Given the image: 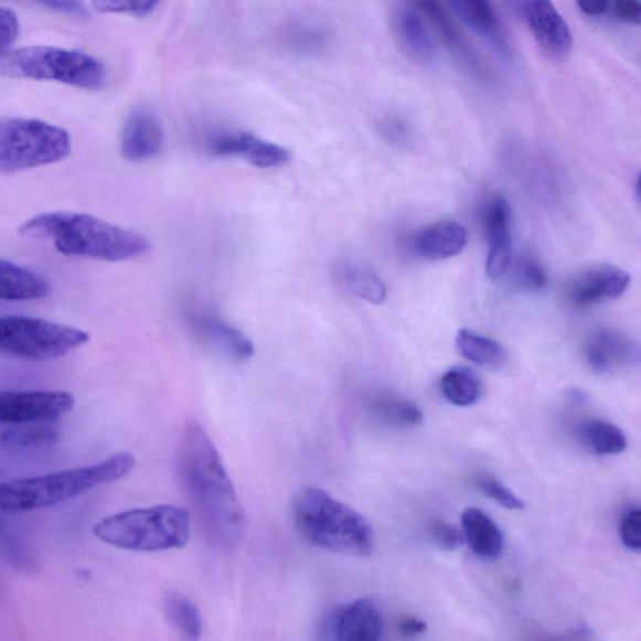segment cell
<instances>
[{
  "instance_id": "obj_1",
  "label": "cell",
  "mask_w": 641,
  "mask_h": 641,
  "mask_svg": "<svg viewBox=\"0 0 641 641\" xmlns=\"http://www.w3.org/2000/svg\"><path fill=\"white\" fill-rule=\"evenodd\" d=\"M178 470L209 543L223 552L237 549L247 528L245 509L215 444L197 421L183 427Z\"/></svg>"
},
{
  "instance_id": "obj_2",
  "label": "cell",
  "mask_w": 641,
  "mask_h": 641,
  "mask_svg": "<svg viewBox=\"0 0 641 641\" xmlns=\"http://www.w3.org/2000/svg\"><path fill=\"white\" fill-rule=\"evenodd\" d=\"M20 234L52 241L58 253L118 263L150 250L148 239L137 232L111 225L87 213L46 212L28 220Z\"/></svg>"
},
{
  "instance_id": "obj_3",
  "label": "cell",
  "mask_w": 641,
  "mask_h": 641,
  "mask_svg": "<svg viewBox=\"0 0 641 641\" xmlns=\"http://www.w3.org/2000/svg\"><path fill=\"white\" fill-rule=\"evenodd\" d=\"M292 515L305 541L322 551L356 557H367L375 551V535L367 520L320 488L297 492Z\"/></svg>"
},
{
  "instance_id": "obj_4",
  "label": "cell",
  "mask_w": 641,
  "mask_h": 641,
  "mask_svg": "<svg viewBox=\"0 0 641 641\" xmlns=\"http://www.w3.org/2000/svg\"><path fill=\"white\" fill-rule=\"evenodd\" d=\"M136 467L132 453L120 452L93 467L20 479L0 485V509L26 513L64 503L99 485L128 476Z\"/></svg>"
},
{
  "instance_id": "obj_5",
  "label": "cell",
  "mask_w": 641,
  "mask_h": 641,
  "mask_svg": "<svg viewBox=\"0 0 641 641\" xmlns=\"http://www.w3.org/2000/svg\"><path fill=\"white\" fill-rule=\"evenodd\" d=\"M93 534L102 543L128 552L182 549L190 542L191 516L173 505L133 509L102 520Z\"/></svg>"
},
{
  "instance_id": "obj_6",
  "label": "cell",
  "mask_w": 641,
  "mask_h": 641,
  "mask_svg": "<svg viewBox=\"0 0 641 641\" xmlns=\"http://www.w3.org/2000/svg\"><path fill=\"white\" fill-rule=\"evenodd\" d=\"M0 74L7 77L53 81L63 85L98 90L105 87L107 70L93 55L57 46L32 45L0 58Z\"/></svg>"
},
{
  "instance_id": "obj_7",
  "label": "cell",
  "mask_w": 641,
  "mask_h": 641,
  "mask_svg": "<svg viewBox=\"0 0 641 641\" xmlns=\"http://www.w3.org/2000/svg\"><path fill=\"white\" fill-rule=\"evenodd\" d=\"M72 138L66 129L34 118L0 120V173H13L66 160Z\"/></svg>"
},
{
  "instance_id": "obj_8",
  "label": "cell",
  "mask_w": 641,
  "mask_h": 641,
  "mask_svg": "<svg viewBox=\"0 0 641 641\" xmlns=\"http://www.w3.org/2000/svg\"><path fill=\"white\" fill-rule=\"evenodd\" d=\"M89 334L43 319L7 316L0 319V354L26 360L62 357L89 341Z\"/></svg>"
},
{
  "instance_id": "obj_9",
  "label": "cell",
  "mask_w": 641,
  "mask_h": 641,
  "mask_svg": "<svg viewBox=\"0 0 641 641\" xmlns=\"http://www.w3.org/2000/svg\"><path fill=\"white\" fill-rule=\"evenodd\" d=\"M204 146L213 157L243 158L263 170L281 169L291 161V153L287 148L238 129H217L207 135Z\"/></svg>"
},
{
  "instance_id": "obj_10",
  "label": "cell",
  "mask_w": 641,
  "mask_h": 641,
  "mask_svg": "<svg viewBox=\"0 0 641 641\" xmlns=\"http://www.w3.org/2000/svg\"><path fill=\"white\" fill-rule=\"evenodd\" d=\"M74 397L63 392L0 393V424L18 425L60 419L73 410Z\"/></svg>"
},
{
  "instance_id": "obj_11",
  "label": "cell",
  "mask_w": 641,
  "mask_h": 641,
  "mask_svg": "<svg viewBox=\"0 0 641 641\" xmlns=\"http://www.w3.org/2000/svg\"><path fill=\"white\" fill-rule=\"evenodd\" d=\"M189 328L202 345L236 364H244L255 355L253 341L216 313L192 311L189 314Z\"/></svg>"
},
{
  "instance_id": "obj_12",
  "label": "cell",
  "mask_w": 641,
  "mask_h": 641,
  "mask_svg": "<svg viewBox=\"0 0 641 641\" xmlns=\"http://www.w3.org/2000/svg\"><path fill=\"white\" fill-rule=\"evenodd\" d=\"M383 616L376 603L359 599L330 612L321 628V641H378Z\"/></svg>"
},
{
  "instance_id": "obj_13",
  "label": "cell",
  "mask_w": 641,
  "mask_h": 641,
  "mask_svg": "<svg viewBox=\"0 0 641 641\" xmlns=\"http://www.w3.org/2000/svg\"><path fill=\"white\" fill-rule=\"evenodd\" d=\"M417 11L423 13L430 21L436 34L440 36L446 46L459 60L464 68L479 79L487 81L490 77L487 64L480 58L479 53L473 49L467 34L453 20L448 9L434 0L417 3Z\"/></svg>"
},
{
  "instance_id": "obj_14",
  "label": "cell",
  "mask_w": 641,
  "mask_h": 641,
  "mask_svg": "<svg viewBox=\"0 0 641 641\" xmlns=\"http://www.w3.org/2000/svg\"><path fill=\"white\" fill-rule=\"evenodd\" d=\"M630 285V275L624 269L601 265L576 276L568 287V297L578 308H590L603 301L619 299Z\"/></svg>"
},
{
  "instance_id": "obj_15",
  "label": "cell",
  "mask_w": 641,
  "mask_h": 641,
  "mask_svg": "<svg viewBox=\"0 0 641 641\" xmlns=\"http://www.w3.org/2000/svg\"><path fill=\"white\" fill-rule=\"evenodd\" d=\"M164 142L161 119L147 107H138L126 119L120 152L128 161L143 162L161 153Z\"/></svg>"
},
{
  "instance_id": "obj_16",
  "label": "cell",
  "mask_w": 641,
  "mask_h": 641,
  "mask_svg": "<svg viewBox=\"0 0 641 641\" xmlns=\"http://www.w3.org/2000/svg\"><path fill=\"white\" fill-rule=\"evenodd\" d=\"M481 221L488 238L487 275L498 280L508 271L511 259V209L500 196L491 197L481 211Z\"/></svg>"
},
{
  "instance_id": "obj_17",
  "label": "cell",
  "mask_w": 641,
  "mask_h": 641,
  "mask_svg": "<svg viewBox=\"0 0 641 641\" xmlns=\"http://www.w3.org/2000/svg\"><path fill=\"white\" fill-rule=\"evenodd\" d=\"M584 355L598 374H615L639 361V348L630 338L616 330L592 333L585 343Z\"/></svg>"
},
{
  "instance_id": "obj_18",
  "label": "cell",
  "mask_w": 641,
  "mask_h": 641,
  "mask_svg": "<svg viewBox=\"0 0 641 641\" xmlns=\"http://www.w3.org/2000/svg\"><path fill=\"white\" fill-rule=\"evenodd\" d=\"M449 7L472 32L488 43L500 58L513 61L514 52L511 49L506 30L491 3L485 0H455Z\"/></svg>"
},
{
  "instance_id": "obj_19",
  "label": "cell",
  "mask_w": 641,
  "mask_h": 641,
  "mask_svg": "<svg viewBox=\"0 0 641 641\" xmlns=\"http://www.w3.org/2000/svg\"><path fill=\"white\" fill-rule=\"evenodd\" d=\"M523 14L535 40L542 49L554 55L564 57L573 46V34L568 23L551 2H528L523 6Z\"/></svg>"
},
{
  "instance_id": "obj_20",
  "label": "cell",
  "mask_w": 641,
  "mask_h": 641,
  "mask_svg": "<svg viewBox=\"0 0 641 641\" xmlns=\"http://www.w3.org/2000/svg\"><path fill=\"white\" fill-rule=\"evenodd\" d=\"M392 22L399 49L408 58L430 64L438 57V45L417 9L408 7L397 9Z\"/></svg>"
},
{
  "instance_id": "obj_21",
  "label": "cell",
  "mask_w": 641,
  "mask_h": 641,
  "mask_svg": "<svg viewBox=\"0 0 641 641\" xmlns=\"http://www.w3.org/2000/svg\"><path fill=\"white\" fill-rule=\"evenodd\" d=\"M468 241V229L461 223L446 220L420 231L414 239V249L429 261H441L461 254Z\"/></svg>"
},
{
  "instance_id": "obj_22",
  "label": "cell",
  "mask_w": 641,
  "mask_h": 641,
  "mask_svg": "<svg viewBox=\"0 0 641 641\" xmlns=\"http://www.w3.org/2000/svg\"><path fill=\"white\" fill-rule=\"evenodd\" d=\"M462 535L470 549L482 559L495 560L504 549V535L485 511L469 508L461 516Z\"/></svg>"
},
{
  "instance_id": "obj_23",
  "label": "cell",
  "mask_w": 641,
  "mask_h": 641,
  "mask_svg": "<svg viewBox=\"0 0 641 641\" xmlns=\"http://www.w3.org/2000/svg\"><path fill=\"white\" fill-rule=\"evenodd\" d=\"M49 293L50 286L39 274L0 259V300L32 301Z\"/></svg>"
},
{
  "instance_id": "obj_24",
  "label": "cell",
  "mask_w": 641,
  "mask_h": 641,
  "mask_svg": "<svg viewBox=\"0 0 641 641\" xmlns=\"http://www.w3.org/2000/svg\"><path fill=\"white\" fill-rule=\"evenodd\" d=\"M162 606L167 621L183 641H200L203 633L202 617L191 599L181 592H169Z\"/></svg>"
},
{
  "instance_id": "obj_25",
  "label": "cell",
  "mask_w": 641,
  "mask_h": 641,
  "mask_svg": "<svg viewBox=\"0 0 641 641\" xmlns=\"http://www.w3.org/2000/svg\"><path fill=\"white\" fill-rule=\"evenodd\" d=\"M457 349L462 357L480 367L499 370L506 364V351L498 341L469 329L459 331Z\"/></svg>"
},
{
  "instance_id": "obj_26",
  "label": "cell",
  "mask_w": 641,
  "mask_h": 641,
  "mask_svg": "<svg viewBox=\"0 0 641 641\" xmlns=\"http://www.w3.org/2000/svg\"><path fill=\"white\" fill-rule=\"evenodd\" d=\"M282 42L288 52L302 57H318L329 49L330 32L318 22L297 21L286 28Z\"/></svg>"
},
{
  "instance_id": "obj_27",
  "label": "cell",
  "mask_w": 641,
  "mask_h": 641,
  "mask_svg": "<svg viewBox=\"0 0 641 641\" xmlns=\"http://www.w3.org/2000/svg\"><path fill=\"white\" fill-rule=\"evenodd\" d=\"M578 438L584 448L596 455H618L628 448L624 431L615 424L603 420H588L578 429Z\"/></svg>"
},
{
  "instance_id": "obj_28",
  "label": "cell",
  "mask_w": 641,
  "mask_h": 641,
  "mask_svg": "<svg viewBox=\"0 0 641 641\" xmlns=\"http://www.w3.org/2000/svg\"><path fill=\"white\" fill-rule=\"evenodd\" d=\"M368 408L371 415L387 425L414 427L424 423L421 408L404 397L378 395L370 399Z\"/></svg>"
},
{
  "instance_id": "obj_29",
  "label": "cell",
  "mask_w": 641,
  "mask_h": 641,
  "mask_svg": "<svg viewBox=\"0 0 641 641\" xmlns=\"http://www.w3.org/2000/svg\"><path fill=\"white\" fill-rule=\"evenodd\" d=\"M441 393L452 405L467 407L478 403L481 395L479 380L467 368H451L440 381Z\"/></svg>"
},
{
  "instance_id": "obj_30",
  "label": "cell",
  "mask_w": 641,
  "mask_h": 641,
  "mask_svg": "<svg viewBox=\"0 0 641 641\" xmlns=\"http://www.w3.org/2000/svg\"><path fill=\"white\" fill-rule=\"evenodd\" d=\"M349 290L360 299L373 305H383L387 300V288L383 280L365 266L351 264L343 271Z\"/></svg>"
},
{
  "instance_id": "obj_31",
  "label": "cell",
  "mask_w": 641,
  "mask_h": 641,
  "mask_svg": "<svg viewBox=\"0 0 641 641\" xmlns=\"http://www.w3.org/2000/svg\"><path fill=\"white\" fill-rule=\"evenodd\" d=\"M516 280L527 291H543L549 278L545 268L533 255H525L519 259L516 266Z\"/></svg>"
},
{
  "instance_id": "obj_32",
  "label": "cell",
  "mask_w": 641,
  "mask_h": 641,
  "mask_svg": "<svg viewBox=\"0 0 641 641\" xmlns=\"http://www.w3.org/2000/svg\"><path fill=\"white\" fill-rule=\"evenodd\" d=\"M158 4L160 3L154 0H110V2H96L92 6L100 13L142 18L153 13Z\"/></svg>"
},
{
  "instance_id": "obj_33",
  "label": "cell",
  "mask_w": 641,
  "mask_h": 641,
  "mask_svg": "<svg viewBox=\"0 0 641 641\" xmlns=\"http://www.w3.org/2000/svg\"><path fill=\"white\" fill-rule=\"evenodd\" d=\"M619 535L621 543L628 551L634 553L641 551V511L639 506H629L622 513L619 522Z\"/></svg>"
},
{
  "instance_id": "obj_34",
  "label": "cell",
  "mask_w": 641,
  "mask_h": 641,
  "mask_svg": "<svg viewBox=\"0 0 641 641\" xmlns=\"http://www.w3.org/2000/svg\"><path fill=\"white\" fill-rule=\"evenodd\" d=\"M479 488L484 494L494 500L496 504L508 510H523L524 501L520 500L503 482L485 476L479 479Z\"/></svg>"
},
{
  "instance_id": "obj_35",
  "label": "cell",
  "mask_w": 641,
  "mask_h": 641,
  "mask_svg": "<svg viewBox=\"0 0 641 641\" xmlns=\"http://www.w3.org/2000/svg\"><path fill=\"white\" fill-rule=\"evenodd\" d=\"M377 129L387 142L396 147H405L410 143L412 128L402 117L387 116L380 120Z\"/></svg>"
},
{
  "instance_id": "obj_36",
  "label": "cell",
  "mask_w": 641,
  "mask_h": 641,
  "mask_svg": "<svg viewBox=\"0 0 641 641\" xmlns=\"http://www.w3.org/2000/svg\"><path fill=\"white\" fill-rule=\"evenodd\" d=\"M430 535L434 544L445 552L457 551L464 543L462 532L442 520H434Z\"/></svg>"
},
{
  "instance_id": "obj_37",
  "label": "cell",
  "mask_w": 641,
  "mask_h": 641,
  "mask_svg": "<svg viewBox=\"0 0 641 641\" xmlns=\"http://www.w3.org/2000/svg\"><path fill=\"white\" fill-rule=\"evenodd\" d=\"M18 34L20 21L12 9L0 7V58L11 51Z\"/></svg>"
},
{
  "instance_id": "obj_38",
  "label": "cell",
  "mask_w": 641,
  "mask_h": 641,
  "mask_svg": "<svg viewBox=\"0 0 641 641\" xmlns=\"http://www.w3.org/2000/svg\"><path fill=\"white\" fill-rule=\"evenodd\" d=\"M607 14L620 22L639 24L641 21V6L634 0H617V2H609Z\"/></svg>"
},
{
  "instance_id": "obj_39",
  "label": "cell",
  "mask_w": 641,
  "mask_h": 641,
  "mask_svg": "<svg viewBox=\"0 0 641 641\" xmlns=\"http://www.w3.org/2000/svg\"><path fill=\"white\" fill-rule=\"evenodd\" d=\"M398 630L404 637L413 638L425 633L427 622L420 618L405 617L398 621Z\"/></svg>"
},
{
  "instance_id": "obj_40",
  "label": "cell",
  "mask_w": 641,
  "mask_h": 641,
  "mask_svg": "<svg viewBox=\"0 0 641 641\" xmlns=\"http://www.w3.org/2000/svg\"><path fill=\"white\" fill-rule=\"evenodd\" d=\"M41 6L53 9L55 12L66 13L68 15L88 17V9L85 4L78 2H45Z\"/></svg>"
},
{
  "instance_id": "obj_41",
  "label": "cell",
  "mask_w": 641,
  "mask_h": 641,
  "mask_svg": "<svg viewBox=\"0 0 641 641\" xmlns=\"http://www.w3.org/2000/svg\"><path fill=\"white\" fill-rule=\"evenodd\" d=\"M608 4L606 0H588V2H578L576 6L584 14L589 17H600L608 13Z\"/></svg>"
},
{
  "instance_id": "obj_42",
  "label": "cell",
  "mask_w": 641,
  "mask_h": 641,
  "mask_svg": "<svg viewBox=\"0 0 641 641\" xmlns=\"http://www.w3.org/2000/svg\"><path fill=\"white\" fill-rule=\"evenodd\" d=\"M557 641H587V640H585V637H583L580 640V635L574 634V638H571V639L566 638L565 640H557Z\"/></svg>"
}]
</instances>
